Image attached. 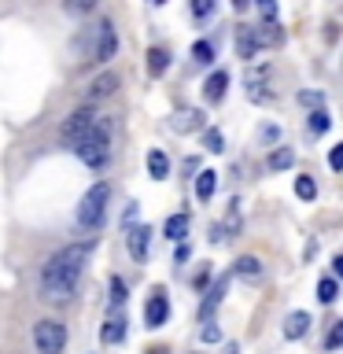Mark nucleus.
I'll return each mask as SVG.
<instances>
[{"label": "nucleus", "mask_w": 343, "mask_h": 354, "mask_svg": "<svg viewBox=\"0 0 343 354\" xmlns=\"http://www.w3.org/2000/svg\"><path fill=\"white\" fill-rule=\"evenodd\" d=\"M306 328H310V314H303V310L288 314V321H284V336H288V339H303Z\"/></svg>", "instance_id": "4468645a"}, {"label": "nucleus", "mask_w": 343, "mask_h": 354, "mask_svg": "<svg viewBox=\"0 0 343 354\" xmlns=\"http://www.w3.org/2000/svg\"><path fill=\"white\" fill-rule=\"evenodd\" d=\"M254 4H259L262 22H277V0H254Z\"/></svg>", "instance_id": "2f4dec72"}, {"label": "nucleus", "mask_w": 343, "mask_h": 354, "mask_svg": "<svg viewBox=\"0 0 343 354\" xmlns=\"http://www.w3.org/2000/svg\"><path fill=\"white\" fill-rule=\"evenodd\" d=\"M295 196L299 199H314L317 196V181H314V177H306V174L295 177Z\"/></svg>", "instance_id": "b1692460"}, {"label": "nucleus", "mask_w": 343, "mask_h": 354, "mask_svg": "<svg viewBox=\"0 0 343 354\" xmlns=\"http://www.w3.org/2000/svg\"><path fill=\"white\" fill-rule=\"evenodd\" d=\"M254 52H259V44H254L251 26H237V55L240 59H254Z\"/></svg>", "instance_id": "2eb2a0df"}, {"label": "nucleus", "mask_w": 343, "mask_h": 354, "mask_svg": "<svg viewBox=\"0 0 343 354\" xmlns=\"http://www.w3.org/2000/svg\"><path fill=\"white\" fill-rule=\"evenodd\" d=\"M133 218H137V203H129V210H126V218H122V225H129Z\"/></svg>", "instance_id": "f704fd0d"}, {"label": "nucleus", "mask_w": 343, "mask_h": 354, "mask_svg": "<svg viewBox=\"0 0 343 354\" xmlns=\"http://www.w3.org/2000/svg\"><path fill=\"white\" fill-rule=\"evenodd\" d=\"M107 199H111V185L96 181L82 196V203H77V225L82 229H100V221H104V214H107Z\"/></svg>", "instance_id": "20e7f679"}, {"label": "nucleus", "mask_w": 343, "mask_h": 354, "mask_svg": "<svg viewBox=\"0 0 343 354\" xmlns=\"http://www.w3.org/2000/svg\"><path fill=\"white\" fill-rule=\"evenodd\" d=\"M166 317H170V299H166L163 288H155L148 306H144V328H159L166 325Z\"/></svg>", "instance_id": "0eeeda50"}, {"label": "nucleus", "mask_w": 343, "mask_h": 354, "mask_svg": "<svg viewBox=\"0 0 343 354\" xmlns=\"http://www.w3.org/2000/svg\"><path fill=\"white\" fill-rule=\"evenodd\" d=\"M148 354H170V351L166 347H148Z\"/></svg>", "instance_id": "58836bf2"}, {"label": "nucleus", "mask_w": 343, "mask_h": 354, "mask_svg": "<svg viewBox=\"0 0 343 354\" xmlns=\"http://www.w3.org/2000/svg\"><path fill=\"white\" fill-rule=\"evenodd\" d=\"M225 284L229 281H218L214 288H210V292H207V299H203V306H199V317H214V310H218V303H221V295H225Z\"/></svg>", "instance_id": "a211bd4d"}, {"label": "nucleus", "mask_w": 343, "mask_h": 354, "mask_svg": "<svg viewBox=\"0 0 343 354\" xmlns=\"http://www.w3.org/2000/svg\"><path fill=\"white\" fill-rule=\"evenodd\" d=\"M126 299H129V292H126V281H122V277H111V303L122 306Z\"/></svg>", "instance_id": "c85d7f7f"}, {"label": "nucleus", "mask_w": 343, "mask_h": 354, "mask_svg": "<svg viewBox=\"0 0 343 354\" xmlns=\"http://www.w3.org/2000/svg\"><path fill=\"white\" fill-rule=\"evenodd\" d=\"M214 185H218V174H214V170H203V174L196 177V196L207 203V199L214 196Z\"/></svg>", "instance_id": "4be33fe9"}, {"label": "nucleus", "mask_w": 343, "mask_h": 354, "mask_svg": "<svg viewBox=\"0 0 343 354\" xmlns=\"http://www.w3.org/2000/svg\"><path fill=\"white\" fill-rule=\"evenodd\" d=\"M96 8V0H63V11L66 15H89Z\"/></svg>", "instance_id": "a878e982"}, {"label": "nucleus", "mask_w": 343, "mask_h": 354, "mask_svg": "<svg viewBox=\"0 0 343 354\" xmlns=\"http://www.w3.org/2000/svg\"><path fill=\"white\" fill-rule=\"evenodd\" d=\"M332 270H336V277L343 281V254H336V262H332Z\"/></svg>", "instance_id": "e433bc0d"}, {"label": "nucleus", "mask_w": 343, "mask_h": 354, "mask_svg": "<svg viewBox=\"0 0 343 354\" xmlns=\"http://www.w3.org/2000/svg\"><path fill=\"white\" fill-rule=\"evenodd\" d=\"M166 66H170V52H166V48H148V74L163 77Z\"/></svg>", "instance_id": "aec40b11"}, {"label": "nucleus", "mask_w": 343, "mask_h": 354, "mask_svg": "<svg viewBox=\"0 0 343 354\" xmlns=\"http://www.w3.org/2000/svg\"><path fill=\"white\" fill-rule=\"evenodd\" d=\"M203 144H207V151H221V148H225V137H221L218 129H207L203 133Z\"/></svg>", "instance_id": "7c9ffc66"}, {"label": "nucleus", "mask_w": 343, "mask_h": 354, "mask_svg": "<svg viewBox=\"0 0 343 354\" xmlns=\"http://www.w3.org/2000/svg\"><path fill=\"white\" fill-rule=\"evenodd\" d=\"M248 4H251V0H232V8H237V11H243Z\"/></svg>", "instance_id": "4c0bfd02"}, {"label": "nucleus", "mask_w": 343, "mask_h": 354, "mask_svg": "<svg viewBox=\"0 0 343 354\" xmlns=\"http://www.w3.org/2000/svg\"><path fill=\"white\" fill-rule=\"evenodd\" d=\"M328 166L332 170H343V144H336V148L328 151Z\"/></svg>", "instance_id": "72a5a7b5"}, {"label": "nucleus", "mask_w": 343, "mask_h": 354, "mask_svg": "<svg viewBox=\"0 0 343 354\" xmlns=\"http://www.w3.org/2000/svg\"><path fill=\"white\" fill-rule=\"evenodd\" d=\"M85 48L89 59H96V63H107V59H115V52H118V33H115V22L111 19H100V26H89V37L77 41Z\"/></svg>", "instance_id": "7ed1b4c3"}, {"label": "nucleus", "mask_w": 343, "mask_h": 354, "mask_svg": "<svg viewBox=\"0 0 343 354\" xmlns=\"http://www.w3.org/2000/svg\"><path fill=\"white\" fill-rule=\"evenodd\" d=\"M336 295H340L336 277H321V281H317V299H321V303H336Z\"/></svg>", "instance_id": "5701e85b"}, {"label": "nucleus", "mask_w": 343, "mask_h": 354, "mask_svg": "<svg viewBox=\"0 0 343 354\" xmlns=\"http://www.w3.org/2000/svg\"><path fill=\"white\" fill-rule=\"evenodd\" d=\"M100 339H104V343H122V339H126V321H122V317L104 321V328H100Z\"/></svg>", "instance_id": "6ab92c4d"}, {"label": "nucleus", "mask_w": 343, "mask_h": 354, "mask_svg": "<svg viewBox=\"0 0 343 354\" xmlns=\"http://www.w3.org/2000/svg\"><path fill=\"white\" fill-rule=\"evenodd\" d=\"M251 33H254V44H259V48H277V44L284 41V33L277 22H259V26H251Z\"/></svg>", "instance_id": "9b49d317"}, {"label": "nucleus", "mask_w": 343, "mask_h": 354, "mask_svg": "<svg viewBox=\"0 0 343 354\" xmlns=\"http://www.w3.org/2000/svg\"><path fill=\"white\" fill-rule=\"evenodd\" d=\"M74 151H77V159H82L89 170H104V166L111 162V126H107L104 118H96L93 133L77 140Z\"/></svg>", "instance_id": "f03ea898"}, {"label": "nucleus", "mask_w": 343, "mask_h": 354, "mask_svg": "<svg viewBox=\"0 0 343 354\" xmlns=\"http://www.w3.org/2000/svg\"><path fill=\"white\" fill-rule=\"evenodd\" d=\"M299 100H303V104H321V96H317V93H303Z\"/></svg>", "instance_id": "c9c22d12"}, {"label": "nucleus", "mask_w": 343, "mask_h": 354, "mask_svg": "<svg viewBox=\"0 0 343 354\" xmlns=\"http://www.w3.org/2000/svg\"><path fill=\"white\" fill-rule=\"evenodd\" d=\"M225 354H237V347H229V351H225Z\"/></svg>", "instance_id": "ea45409f"}, {"label": "nucleus", "mask_w": 343, "mask_h": 354, "mask_svg": "<svg viewBox=\"0 0 343 354\" xmlns=\"http://www.w3.org/2000/svg\"><path fill=\"white\" fill-rule=\"evenodd\" d=\"M126 236H129V254L137 262L148 259V243H151V229L148 225H126Z\"/></svg>", "instance_id": "1a4fd4ad"}, {"label": "nucleus", "mask_w": 343, "mask_h": 354, "mask_svg": "<svg viewBox=\"0 0 343 354\" xmlns=\"http://www.w3.org/2000/svg\"><path fill=\"white\" fill-rule=\"evenodd\" d=\"M33 347H37V354H63V347H66L63 321H55V317L37 321L33 325Z\"/></svg>", "instance_id": "39448f33"}, {"label": "nucleus", "mask_w": 343, "mask_h": 354, "mask_svg": "<svg viewBox=\"0 0 343 354\" xmlns=\"http://www.w3.org/2000/svg\"><path fill=\"white\" fill-rule=\"evenodd\" d=\"M115 88H118V74L115 71H104L100 77H93V85H89V93H85V104H96V100L115 96Z\"/></svg>", "instance_id": "6e6552de"}, {"label": "nucleus", "mask_w": 343, "mask_h": 354, "mask_svg": "<svg viewBox=\"0 0 343 354\" xmlns=\"http://www.w3.org/2000/svg\"><path fill=\"white\" fill-rule=\"evenodd\" d=\"M163 236L166 240H185L188 236V214H170V218H166V225H163Z\"/></svg>", "instance_id": "dca6fc26"}, {"label": "nucleus", "mask_w": 343, "mask_h": 354, "mask_svg": "<svg viewBox=\"0 0 343 354\" xmlns=\"http://www.w3.org/2000/svg\"><path fill=\"white\" fill-rule=\"evenodd\" d=\"M225 88H229V74H225V71H214V74L203 82L207 104H221V100H225Z\"/></svg>", "instance_id": "f8f14e48"}, {"label": "nucleus", "mask_w": 343, "mask_h": 354, "mask_svg": "<svg viewBox=\"0 0 343 354\" xmlns=\"http://www.w3.org/2000/svg\"><path fill=\"white\" fill-rule=\"evenodd\" d=\"M96 118H100V115H96L93 107H82V111H74V115H71V118H66L63 126H59V140H63V144H71V148H74V144L82 140V137H89V133H93Z\"/></svg>", "instance_id": "423d86ee"}, {"label": "nucleus", "mask_w": 343, "mask_h": 354, "mask_svg": "<svg viewBox=\"0 0 343 354\" xmlns=\"http://www.w3.org/2000/svg\"><path fill=\"white\" fill-rule=\"evenodd\" d=\"M232 273L243 277V281H262V262L254 259V254H243V259H237V266H232Z\"/></svg>", "instance_id": "ddd939ff"}, {"label": "nucleus", "mask_w": 343, "mask_h": 354, "mask_svg": "<svg viewBox=\"0 0 343 354\" xmlns=\"http://www.w3.org/2000/svg\"><path fill=\"white\" fill-rule=\"evenodd\" d=\"M292 162H295V151L292 148H273L270 151V159H266V166L277 174V170H292Z\"/></svg>", "instance_id": "412c9836"}, {"label": "nucleus", "mask_w": 343, "mask_h": 354, "mask_svg": "<svg viewBox=\"0 0 343 354\" xmlns=\"http://www.w3.org/2000/svg\"><path fill=\"white\" fill-rule=\"evenodd\" d=\"M192 59L196 63H214V44H210V41H196L192 44Z\"/></svg>", "instance_id": "393cba45"}, {"label": "nucleus", "mask_w": 343, "mask_h": 354, "mask_svg": "<svg viewBox=\"0 0 343 354\" xmlns=\"http://www.w3.org/2000/svg\"><path fill=\"white\" fill-rule=\"evenodd\" d=\"M199 336H203V343H221V328L214 325V317L203 321V332H199Z\"/></svg>", "instance_id": "c756f323"}, {"label": "nucleus", "mask_w": 343, "mask_h": 354, "mask_svg": "<svg viewBox=\"0 0 343 354\" xmlns=\"http://www.w3.org/2000/svg\"><path fill=\"white\" fill-rule=\"evenodd\" d=\"M151 4H166V0H151Z\"/></svg>", "instance_id": "a19ab883"}, {"label": "nucleus", "mask_w": 343, "mask_h": 354, "mask_svg": "<svg viewBox=\"0 0 343 354\" xmlns=\"http://www.w3.org/2000/svg\"><path fill=\"white\" fill-rule=\"evenodd\" d=\"M89 254H93L89 243H71V248L55 251L48 259V266H44V273H41V292L48 303H66V299H71L77 277H82L85 262H89Z\"/></svg>", "instance_id": "f257e3e1"}, {"label": "nucleus", "mask_w": 343, "mask_h": 354, "mask_svg": "<svg viewBox=\"0 0 343 354\" xmlns=\"http://www.w3.org/2000/svg\"><path fill=\"white\" fill-rule=\"evenodd\" d=\"M148 174L155 177V181L170 177V159H166V151H159V148H151V151H148Z\"/></svg>", "instance_id": "f3484780"}, {"label": "nucleus", "mask_w": 343, "mask_h": 354, "mask_svg": "<svg viewBox=\"0 0 343 354\" xmlns=\"http://www.w3.org/2000/svg\"><path fill=\"white\" fill-rule=\"evenodd\" d=\"M210 11H214V0H192V15L196 19H207Z\"/></svg>", "instance_id": "473e14b6"}, {"label": "nucleus", "mask_w": 343, "mask_h": 354, "mask_svg": "<svg viewBox=\"0 0 343 354\" xmlns=\"http://www.w3.org/2000/svg\"><path fill=\"white\" fill-rule=\"evenodd\" d=\"M170 129L174 133H196V129H203V111H196V107L177 111V115L170 118Z\"/></svg>", "instance_id": "9d476101"}, {"label": "nucleus", "mask_w": 343, "mask_h": 354, "mask_svg": "<svg viewBox=\"0 0 343 354\" xmlns=\"http://www.w3.org/2000/svg\"><path fill=\"white\" fill-rule=\"evenodd\" d=\"M328 126H332V118L325 115V111H310V133H328Z\"/></svg>", "instance_id": "cd10ccee"}, {"label": "nucleus", "mask_w": 343, "mask_h": 354, "mask_svg": "<svg viewBox=\"0 0 343 354\" xmlns=\"http://www.w3.org/2000/svg\"><path fill=\"white\" fill-rule=\"evenodd\" d=\"M343 347V321H332L328 336H325V351H340Z\"/></svg>", "instance_id": "bb28decb"}]
</instances>
